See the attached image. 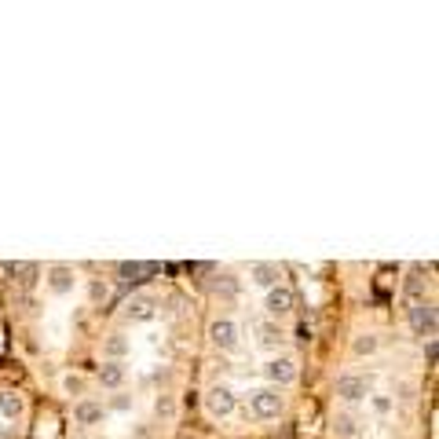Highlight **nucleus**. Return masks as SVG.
<instances>
[{
  "label": "nucleus",
  "instance_id": "10",
  "mask_svg": "<svg viewBox=\"0 0 439 439\" xmlns=\"http://www.w3.org/2000/svg\"><path fill=\"white\" fill-rule=\"evenodd\" d=\"M103 417H106L103 403H95V399H77V403H74V421H77L81 428H92V425H99Z\"/></svg>",
  "mask_w": 439,
  "mask_h": 439
},
{
  "label": "nucleus",
  "instance_id": "17",
  "mask_svg": "<svg viewBox=\"0 0 439 439\" xmlns=\"http://www.w3.org/2000/svg\"><path fill=\"white\" fill-rule=\"evenodd\" d=\"M213 293H216V297H223V300H235L238 293H242V282L235 279V274H220V279L213 282Z\"/></svg>",
  "mask_w": 439,
  "mask_h": 439
},
{
  "label": "nucleus",
  "instance_id": "18",
  "mask_svg": "<svg viewBox=\"0 0 439 439\" xmlns=\"http://www.w3.org/2000/svg\"><path fill=\"white\" fill-rule=\"evenodd\" d=\"M377 348H381V340L373 337V333H359V337L351 340V355H355V359H366V355H373Z\"/></svg>",
  "mask_w": 439,
  "mask_h": 439
},
{
  "label": "nucleus",
  "instance_id": "13",
  "mask_svg": "<svg viewBox=\"0 0 439 439\" xmlns=\"http://www.w3.org/2000/svg\"><path fill=\"white\" fill-rule=\"evenodd\" d=\"M125 315H128V322H151L154 319V297H146V293L132 297L125 304Z\"/></svg>",
  "mask_w": 439,
  "mask_h": 439
},
{
  "label": "nucleus",
  "instance_id": "22",
  "mask_svg": "<svg viewBox=\"0 0 439 439\" xmlns=\"http://www.w3.org/2000/svg\"><path fill=\"white\" fill-rule=\"evenodd\" d=\"M154 414L165 417V421H172V417H176V399H172L169 392H161V396L154 399Z\"/></svg>",
  "mask_w": 439,
  "mask_h": 439
},
{
  "label": "nucleus",
  "instance_id": "12",
  "mask_svg": "<svg viewBox=\"0 0 439 439\" xmlns=\"http://www.w3.org/2000/svg\"><path fill=\"white\" fill-rule=\"evenodd\" d=\"M128 351H132V344H128L125 333H110V337L103 340V359H106V363H125Z\"/></svg>",
  "mask_w": 439,
  "mask_h": 439
},
{
  "label": "nucleus",
  "instance_id": "16",
  "mask_svg": "<svg viewBox=\"0 0 439 439\" xmlns=\"http://www.w3.org/2000/svg\"><path fill=\"white\" fill-rule=\"evenodd\" d=\"M22 410H26L22 396H15V392H0V417H4V421H19Z\"/></svg>",
  "mask_w": 439,
  "mask_h": 439
},
{
  "label": "nucleus",
  "instance_id": "7",
  "mask_svg": "<svg viewBox=\"0 0 439 439\" xmlns=\"http://www.w3.org/2000/svg\"><path fill=\"white\" fill-rule=\"evenodd\" d=\"M370 396V377H363V373H340L337 377V399H344L348 406L363 403Z\"/></svg>",
  "mask_w": 439,
  "mask_h": 439
},
{
  "label": "nucleus",
  "instance_id": "4",
  "mask_svg": "<svg viewBox=\"0 0 439 439\" xmlns=\"http://www.w3.org/2000/svg\"><path fill=\"white\" fill-rule=\"evenodd\" d=\"M205 410H209V417L223 421V417H231V414L238 410V396H235L227 384H213V388L205 392Z\"/></svg>",
  "mask_w": 439,
  "mask_h": 439
},
{
  "label": "nucleus",
  "instance_id": "25",
  "mask_svg": "<svg viewBox=\"0 0 439 439\" xmlns=\"http://www.w3.org/2000/svg\"><path fill=\"white\" fill-rule=\"evenodd\" d=\"M406 289H410V297H421V279H410V282H406Z\"/></svg>",
  "mask_w": 439,
  "mask_h": 439
},
{
  "label": "nucleus",
  "instance_id": "19",
  "mask_svg": "<svg viewBox=\"0 0 439 439\" xmlns=\"http://www.w3.org/2000/svg\"><path fill=\"white\" fill-rule=\"evenodd\" d=\"M85 388H88V381L81 377V373H62V392H67V396L85 399Z\"/></svg>",
  "mask_w": 439,
  "mask_h": 439
},
{
  "label": "nucleus",
  "instance_id": "8",
  "mask_svg": "<svg viewBox=\"0 0 439 439\" xmlns=\"http://www.w3.org/2000/svg\"><path fill=\"white\" fill-rule=\"evenodd\" d=\"M264 377L274 384V388H286L297 381V359H289V355H274V359L264 363Z\"/></svg>",
  "mask_w": 439,
  "mask_h": 439
},
{
  "label": "nucleus",
  "instance_id": "3",
  "mask_svg": "<svg viewBox=\"0 0 439 439\" xmlns=\"http://www.w3.org/2000/svg\"><path fill=\"white\" fill-rule=\"evenodd\" d=\"M238 340H242V330H238L235 319L223 315V319H213V322H209V344H213L216 351H235Z\"/></svg>",
  "mask_w": 439,
  "mask_h": 439
},
{
  "label": "nucleus",
  "instance_id": "23",
  "mask_svg": "<svg viewBox=\"0 0 439 439\" xmlns=\"http://www.w3.org/2000/svg\"><path fill=\"white\" fill-rule=\"evenodd\" d=\"M110 410H118V414H128V410H132V399H128L125 392H113V396H110Z\"/></svg>",
  "mask_w": 439,
  "mask_h": 439
},
{
  "label": "nucleus",
  "instance_id": "2",
  "mask_svg": "<svg viewBox=\"0 0 439 439\" xmlns=\"http://www.w3.org/2000/svg\"><path fill=\"white\" fill-rule=\"evenodd\" d=\"M410 326L421 340H435L439 333V315H435V304L432 300H414L410 307Z\"/></svg>",
  "mask_w": 439,
  "mask_h": 439
},
{
  "label": "nucleus",
  "instance_id": "15",
  "mask_svg": "<svg viewBox=\"0 0 439 439\" xmlns=\"http://www.w3.org/2000/svg\"><path fill=\"white\" fill-rule=\"evenodd\" d=\"M333 435H337V439H359V435H363L359 417L348 414V410H340V414L333 417Z\"/></svg>",
  "mask_w": 439,
  "mask_h": 439
},
{
  "label": "nucleus",
  "instance_id": "1",
  "mask_svg": "<svg viewBox=\"0 0 439 439\" xmlns=\"http://www.w3.org/2000/svg\"><path fill=\"white\" fill-rule=\"evenodd\" d=\"M282 406H286V399L279 388H256V392H249V410L260 421H274L282 414Z\"/></svg>",
  "mask_w": 439,
  "mask_h": 439
},
{
  "label": "nucleus",
  "instance_id": "5",
  "mask_svg": "<svg viewBox=\"0 0 439 439\" xmlns=\"http://www.w3.org/2000/svg\"><path fill=\"white\" fill-rule=\"evenodd\" d=\"M264 307H267V319L279 322V319H286L293 307H297V293H293L289 286H274V289L264 293Z\"/></svg>",
  "mask_w": 439,
  "mask_h": 439
},
{
  "label": "nucleus",
  "instance_id": "21",
  "mask_svg": "<svg viewBox=\"0 0 439 439\" xmlns=\"http://www.w3.org/2000/svg\"><path fill=\"white\" fill-rule=\"evenodd\" d=\"M88 300L92 304H106L110 300V286L103 279H88Z\"/></svg>",
  "mask_w": 439,
  "mask_h": 439
},
{
  "label": "nucleus",
  "instance_id": "24",
  "mask_svg": "<svg viewBox=\"0 0 439 439\" xmlns=\"http://www.w3.org/2000/svg\"><path fill=\"white\" fill-rule=\"evenodd\" d=\"M118 271H121V274H151V271H158V267H154V264H121Z\"/></svg>",
  "mask_w": 439,
  "mask_h": 439
},
{
  "label": "nucleus",
  "instance_id": "11",
  "mask_svg": "<svg viewBox=\"0 0 439 439\" xmlns=\"http://www.w3.org/2000/svg\"><path fill=\"white\" fill-rule=\"evenodd\" d=\"M256 344H260V348H267V351L282 348V344H286V333H282V326H279V322H271V319H260V322H256Z\"/></svg>",
  "mask_w": 439,
  "mask_h": 439
},
{
  "label": "nucleus",
  "instance_id": "6",
  "mask_svg": "<svg viewBox=\"0 0 439 439\" xmlns=\"http://www.w3.org/2000/svg\"><path fill=\"white\" fill-rule=\"evenodd\" d=\"M44 286H48V293H55V297H70L77 289V271L70 264H52L44 271Z\"/></svg>",
  "mask_w": 439,
  "mask_h": 439
},
{
  "label": "nucleus",
  "instance_id": "20",
  "mask_svg": "<svg viewBox=\"0 0 439 439\" xmlns=\"http://www.w3.org/2000/svg\"><path fill=\"white\" fill-rule=\"evenodd\" d=\"M366 399H370V410L377 414V417H388V414L396 410V399H392V396H381V392H377V396H366Z\"/></svg>",
  "mask_w": 439,
  "mask_h": 439
},
{
  "label": "nucleus",
  "instance_id": "9",
  "mask_svg": "<svg viewBox=\"0 0 439 439\" xmlns=\"http://www.w3.org/2000/svg\"><path fill=\"white\" fill-rule=\"evenodd\" d=\"M249 282L267 293L274 286H282V267L271 264V260H256V264H249Z\"/></svg>",
  "mask_w": 439,
  "mask_h": 439
},
{
  "label": "nucleus",
  "instance_id": "14",
  "mask_svg": "<svg viewBox=\"0 0 439 439\" xmlns=\"http://www.w3.org/2000/svg\"><path fill=\"white\" fill-rule=\"evenodd\" d=\"M95 377H99V384L110 388V392H121V384H125V377H128V370H125V363H103Z\"/></svg>",
  "mask_w": 439,
  "mask_h": 439
}]
</instances>
